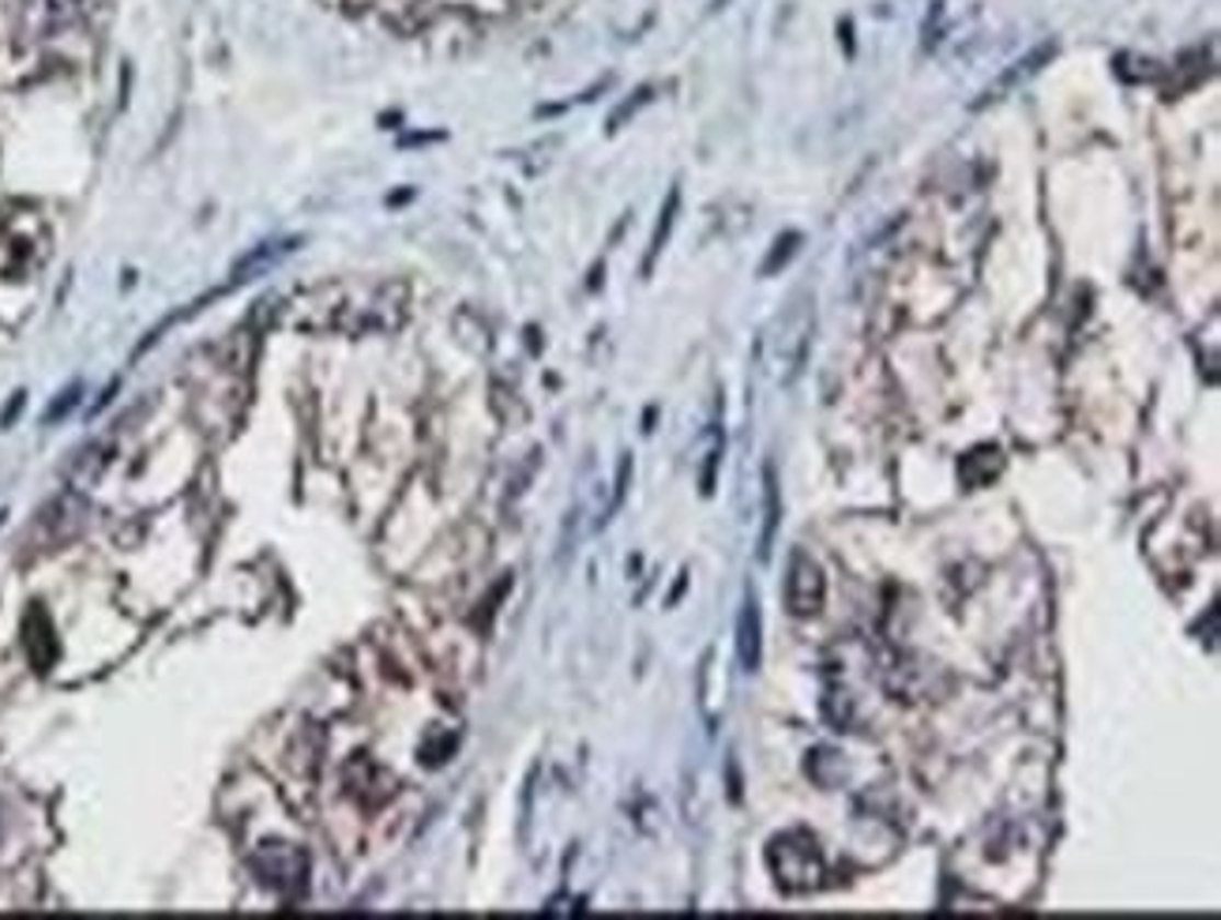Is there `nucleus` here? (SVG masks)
Masks as SVG:
<instances>
[{"instance_id": "nucleus-1", "label": "nucleus", "mask_w": 1221, "mask_h": 920, "mask_svg": "<svg viewBox=\"0 0 1221 920\" xmlns=\"http://www.w3.org/2000/svg\"><path fill=\"white\" fill-rule=\"evenodd\" d=\"M823 598H828V578H823L820 564H815L808 552L797 549L794 556H789V567H786V605L794 617H812V612H820Z\"/></svg>"}, {"instance_id": "nucleus-2", "label": "nucleus", "mask_w": 1221, "mask_h": 920, "mask_svg": "<svg viewBox=\"0 0 1221 920\" xmlns=\"http://www.w3.org/2000/svg\"><path fill=\"white\" fill-rule=\"evenodd\" d=\"M1052 53H1057V42H1041V46L1034 49L1030 57H1026V60H1018V65L1012 68V72H1004V76H1000L996 83H992L989 91L981 94L978 102H973V110H985L989 102H1000V99H1004L1007 91H1012V87H1018V83H1023V79H1030L1034 72H1041V68H1045V60H1052Z\"/></svg>"}, {"instance_id": "nucleus-3", "label": "nucleus", "mask_w": 1221, "mask_h": 920, "mask_svg": "<svg viewBox=\"0 0 1221 920\" xmlns=\"http://www.w3.org/2000/svg\"><path fill=\"white\" fill-rule=\"evenodd\" d=\"M778 519H781V496H778V478L775 467H763V533H760V560L771 556V545H775L778 533Z\"/></svg>"}, {"instance_id": "nucleus-4", "label": "nucleus", "mask_w": 1221, "mask_h": 920, "mask_svg": "<svg viewBox=\"0 0 1221 920\" xmlns=\"http://www.w3.org/2000/svg\"><path fill=\"white\" fill-rule=\"evenodd\" d=\"M737 631H741V635H737V643H741V665L749 672L760 669V605H755V598L744 601Z\"/></svg>"}, {"instance_id": "nucleus-5", "label": "nucleus", "mask_w": 1221, "mask_h": 920, "mask_svg": "<svg viewBox=\"0 0 1221 920\" xmlns=\"http://www.w3.org/2000/svg\"><path fill=\"white\" fill-rule=\"evenodd\" d=\"M676 207H681V188H670V196H665V207H662V218H658V230H654V241H650V252L643 260V271L650 275V267H654L658 252L665 249V241H670L673 233V222H676Z\"/></svg>"}, {"instance_id": "nucleus-6", "label": "nucleus", "mask_w": 1221, "mask_h": 920, "mask_svg": "<svg viewBox=\"0 0 1221 920\" xmlns=\"http://www.w3.org/2000/svg\"><path fill=\"white\" fill-rule=\"evenodd\" d=\"M650 94H654V91H650V87H639V91H636V99H628V102H624L620 110H617V113H613V117H609V131H617V128L624 125V120H628V117H636V110H639V105H647V102H650Z\"/></svg>"}, {"instance_id": "nucleus-7", "label": "nucleus", "mask_w": 1221, "mask_h": 920, "mask_svg": "<svg viewBox=\"0 0 1221 920\" xmlns=\"http://www.w3.org/2000/svg\"><path fill=\"white\" fill-rule=\"evenodd\" d=\"M79 394H83V388H79V383H72V388H65V391H60V399L53 402V406L46 410V425H57V421L65 417L68 410H72L76 402H79Z\"/></svg>"}, {"instance_id": "nucleus-8", "label": "nucleus", "mask_w": 1221, "mask_h": 920, "mask_svg": "<svg viewBox=\"0 0 1221 920\" xmlns=\"http://www.w3.org/2000/svg\"><path fill=\"white\" fill-rule=\"evenodd\" d=\"M797 241H801V233H786V237H778V241H775L778 249L771 252V260H767V263H763V275H771V271H775L778 263H786L789 256H794V252H797Z\"/></svg>"}, {"instance_id": "nucleus-9", "label": "nucleus", "mask_w": 1221, "mask_h": 920, "mask_svg": "<svg viewBox=\"0 0 1221 920\" xmlns=\"http://www.w3.org/2000/svg\"><path fill=\"white\" fill-rule=\"evenodd\" d=\"M23 402H26V394L20 391V394H15V399H12V406H8L4 414H0V428H8V425H12V421H15V414H20V410H23Z\"/></svg>"}]
</instances>
